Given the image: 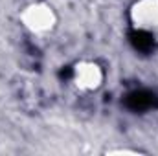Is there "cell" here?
Returning <instances> with one entry per match:
<instances>
[{
    "label": "cell",
    "instance_id": "cell-1",
    "mask_svg": "<svg viewBox=\"0 0 158 156\" xmlns=\"http://www.w3.org/2000/svg\"><path fill=\"white\" fill-rule=\"evenodd\" d=\"M129 24L138 35L158 42V0H134L129 7Z\"/></svg>",
    "mask_w": 158,
    "mask_h": 156
},
{
    "label": "cell",
    "instance_id": "cell-2",
    "mask_svg": "<svg viewBox=\"0 0 158 156\" xmlns=\"http://www.w3.org/2000/svg\"><path fill=\"white\" fill-rule=\"evenodd\" d=\"M20 24L33 35H46L57 26V13L48 2H31L20 11Z\"/></svg>",
    "mask_w": 158,
    "mask_h": 156
},
{
    "label": "cell",
    "instance_id": "cell-3",
    "mask_svg": "<svg viewBox=\"0 0 158 156\" xmlns=\"http://www.w3.org/2000/svg\"><path fill=\"white\" fill-rule=\"evenodd\" d=\"M105 72L96 61H79L72 70V83L81 92H96L103 86Z\"/></svg>",
    "mask_w": 158,
    "mask_h": 156
},
{
    "label": "cell",
    "instance_id": "cell-4",
    "mask_svg": "<svg viewBox=\"0 0 158 156\" xmlns=\"http://www.w3.org/2000/svg\"><path fill=\"white\" fill-rule=\"evenodd\" d=\"M107 154H131V156H138L140 151H134V149H110L107 151Z\"/></svg>",
    "mask_w": 158,
    "mask_h": 156
}]
</instances>
